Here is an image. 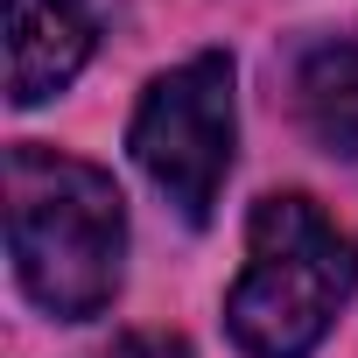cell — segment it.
Segmentation results:
<instances>
[{
    "mask_svg": "<svg viewBox=\"0 0 358 358\" xmlns=\"http://www.w3.org/2000/svg\"><path fill=\"white\" fill-rule=\"evenodd\" d=\"M358 288V239L302 190L260 197L246 218V274L225 295V330L246 358H309Z\"/></svg>",
    "mask_w": 358,
    "mask_h": 358,
    "instance_id": "2",
    "label": "cell"
},
{
    "mask_svg": "<svg viewBox=\"0 0 358 358\" xmlns=\"http://www.w3.org/2000/svg\"><path fill=\"white\" fill-rule=\"evenodd\" d=\"M99 43L92 0H8V99L43 106L57 99Z\"/></svg>",
    "mask_w": 358,
    "mask_h": 358,
    "instance_id": "4",
    "label": "cell"
},
{
    "mask_svg": "<svg viewBox=\"0 0 358 358\" xmlns=\"http://www.w3.org/2000/svg\"><path fill=\"white\" fill-rule=\"evenodd\" d=\"M8 253L22 295L57 323H92L120 295L127 204L106 169L57 148H8Z\"/></svg>",
    "mask_w": 358,
    "mask_h": 358,
    "instance_id": "1",
    "label": "cell"
},
{
    "mask_svg": "<svg viewBox=\"0 0 358 358\" xmlns=\"http://www.w3.org/2000/svg\"><path fill=\"white\" fill-rule=\"evenodd\" d=\"M232 141H239V99H232V57L225 50H204L190 64L162 71L141 92L134 127H127L141 176L190 225H204L218 211V190L232 176Z\"/></svg>",
    "mask_w": 358,
    "mask_h": 358,
    "instance_id": "3",
    "label": "cell"
},
{
    "mask_svg": "<svg viewBox=\"0 0 358 358\" xmlns=\"http://www.w3.org/2000/svg\"><path fill=\"white\" fill-rule=\"evenodd\" d=\"M295 113L323 155L358 162V43H309L295 57Z\"/></svg>",
    "mask_w": 358,
    "mask_h": 358,
    "instance_id": "5",
    "label": "cell"
},
{
    "mask_svg": "<svg viewBox=\"0 0 358 358\" xmlns=\"http://www.w3.org/2000/svg\"><path fill=\"white\" fill-rule=\"evenodd\" d=\"M106 358H190V344L169 330H127V337H113Z\"/></svg>",
    "mask_w": 358,
    "mask_h": 358,
    "instance_id": "6",
    "label": "cell"
}]
</instances>
